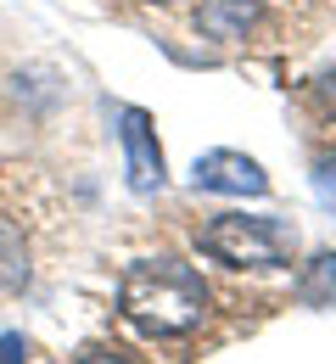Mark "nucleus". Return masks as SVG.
Here are the masks:
<instances>
[{"instance_id": "10", "label": "nucleus", "mask_w": 336, "mask_h": 364, "mask_svg": "<svg viewBox=\"0 0 336 364\" xmlns=\"http://www.w3.org/2000/svg\"><path fill=\"white\" fill-rule=\"evenodd\" d=\"M67 364H135V359L118 353V348H85V353H73Z\"/></svg>"}, {"instance_id": "11", "label": "nucleus", "mask_w": 336, "mask_h": 364, "mask_svg": "<svg viewBox=\"0 0 336 364\" xmlns=\"http://www.w3.org/2000/svg\"><path fill=\"white\" fill-rule=\"evenodd\" d=\"M163 6H168V0H163Z\"/></svg>"}, {"instance_id": "2", "label": "nucleus", "mask_w": 336, "mask_h": 364, "mask_svg": "<svg viewBox=\"0 0 336 364\" xmlns=\"http://www.w3.org/2000/svg\"><path fill=\"white\" fill-rule=\"evenodd\" d=\"M196 247L230 269H275L297 252V230L286 219H246V213H219L213 225L196 230Z\"/></svg>"}, {"instance_id": "9", "label": "nucleus", "mask_w": 336, "mask_h": 364, "mask_svg": "<svg viewBox=\"0 0 336 364\" xmlns=\"http://www.w3.org/2000/svg\"><path fill=\"white\" fill-rule=\"evenodd\" d=\"M28 353H34V348H28L23 331H6V336H0V364H28Z\"/></svg>"}, {"instance_id": "3", "label": "nucleus", "mask_w": 336, "mask_h": 364, "mask_svg": "<svg viewBox=\"0 0 336 364\" xmlns=\"http://www.w3.org/2000/svg\"><path fill=\"white\" fill-rule=\"evenodd\" d=\"M118 140H124V163H129V191L135 196H157L168 185V174H163V151H157V135H151V118L141 107L118 112Z\"/></svg>"}, {"instance_id": "6", "label": "nucleus", "mask_w": 336, "mask_h": 364, "mask_svg": "<svg viewBox=\"0 0 336 364\" xmlns=\"http://www.w3.org/2000/svg\"><path fill=\"white\" fill-rule=\"evenodd\" d=\"M297 297L308 309H336V252H320L308 269L297 274Z\"/></svg>"}, {"instance_id": "5", "label": "nucleus", "mask_w": 336, "mask_h": 364, "mask_svg": "<svg viewBox=\"0 0 336 364\" xmlns=\"http://www.w3.org/2000/svg\"><path fill=\"white\" fill-rule=\"evenodd\" d=\"M258 23V0H202L196 6V28L219 46H236L246 40V28Z\"/></svg>"}, {"instance_id": "4", "label": "nucleus", "mask_w": 336, "mask_h": 364, "mask_svg": "<svg viewBox=\"0 0 336 364\" xmlns=\"http://www.w3.org/2000/svg\"><path fill=\"white\" fill-rule=\"evenodd\" d=\"M191 185L196 191H219V196H264L269 174L246 151H207V157H196Z\"/></svg>"}, {"instance_id": "8", "label": "nucleus", "mask_w": 336, "mask_h": 364, "mask_svg": "<svg viewBox=\"0 0 336 364\" xmlns=\"http://www.w3.org/2000/svg\"><path fill=\"white\" fill-rule=\"evenodd\" d=\"M314 196H320L325 208H336V157H320V163H314Z\"/></svg>"}, {"instance_id": "7", "label": "nucleus", "mask_w": 336, "mask_h": 364, "mask_svg": "<svg viewBox=\"0 0 336 364\" xmlns=\"http://www.w3.org/2000/svg\"><path fill=\"white\" fill-rule=\"evenodd\" d=\"M17 286H28V247L0 219V291H17Z\"/></svg>"}, {"instance_id": "1", "label": "nucleus", "mask_w": 336, "mask_h": 364, "mask_svg": "<svg viewBox=\"0 0 336 364\" xmlns=\"http://www.w3.org/2000/svg\"><path fill=\"white\" fill-rule=\"evenodd\" d=\"M118 309L135 319L146 336H191L207 319V286L191 264L157 252V258H135L124 286H118Z\"/></svg>"}]
</instances>
